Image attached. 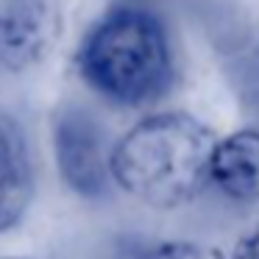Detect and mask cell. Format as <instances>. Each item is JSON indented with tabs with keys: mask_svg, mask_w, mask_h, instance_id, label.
Instances as JSON below:
<instances>
[{
	"mask_svg": "<svg viewBox=\"0 0 259 259\" xmlns=\"http://www.w3.org/2000/svg\"><path fill=\"white\" fill-rule=\"evenodd\" d=\"M214 142L195 114H148L112 145V181L151 209H179L209 187Z\"/></svg>",
	"mask_w": 259,
	"mask_h": 259,
	"instance_id": "6da1fadb",
	"label": "cell"
},
{
	"mask_svg": "<svg viewBox=\"0 0 259 259\" xmlns=\"http://www.w3.org/2000/svg\"><path fill=\"white\" fill-rule=\"evenodd\" d=\"M75 67L92 92L125 109L162 101L176 75L167 28L137 3H117L90 25Z\"/></svg>",
	"mask_w": 259,
	"mask_h": 259,
	"instance_id": "7a4b0ae2",
	"label": "cell"
},
{
	"mask_svg": "<svg viewBox=\"0 0 259 259\" xmlns=\"http://www.w3.org/2000/svg\"><path fill=\"white\" fill-rule=\"evenodd\" d=\"M53 156L64 184L81 198H103L112 184V148L92 112L64 103L53 114Z\"/></svg>",
	"mask_w": 259,
	"mask_h": 259,
	"instance_id": "3957f363",
	"label": "cell"
},
{
	"mask_svg": "<svg viewBox=\"0 0 259 259\" xmlns=\"http://www.w3.org/2000/svg\"><path fill=\"white\" fill-rule=\"evenodd\" d=\"M64 31L62 0H0V67L31 73L53 56Z\"/></svg>",
	"mask_w": 259,
	"mask_h": 259,
	"instance_id": "277c9868",
	"label": "cell"
},
{
	"mask_svg": "<svg viewBox=\"0 0 259 259\" xmlns=\"http://www.w3.org/2000/svg\"><path fill=\"white\" fill-rule=\"evenodd\" d=\"M34 201L28 134L14 114L0 112V231L20 226Z\"/></svg>",
	"mask_w": 259,
	"mask_h": 259,
	"instance_id": "5b68a950",
	"label": "cell"
},
{
	"mask_svg": "<svg viewBox=\"0 0 259 259\" xmlns=\"http://www.w3.org/2000/svg\"><path fill=\"white\" fill-rule=\"evenodd\" d=\"M209 184L234 203H259V128H240L214 142Z\"/></svg>",
	"mask_w": 259,
	"mask_h": 259,
	"instance_id": "8992f818",
	"label": "cell"
},
{
	"mask_svg": "<svg viewBox=\"0 0 259 259\" xmlns=\"http://www.w3.org/2000/svg\"><path fill=\"white\" fill-rule=\"evenodd\" d=\"M145 259H226L218 248L190 240H164L145 248Z\"/></svg>",
	"mask_w": 259,
	"mask_h": 259,
	"instance_id": "52a82bcc",
	"label": "cell"
},
{
	"mask_svg": "<svg viewBox=\"0 0 259 259\" xmlns=\"http://www.w3.org/2000/svg\"><path fill=\"white\" fill-rule=\"evenodd\" d=\"M234 259H259V226H253L248 234L240 237L234 248Z\"/></svg>",
	"mask_w": 259,
	"mask_h": 259,
	"instance_id": "ba28073f",
	"label": "cell"
},
{
	"mask_svg": "<svg viewBox=\"0 0 259 259\" xmlns=\"http://www.w3.org/2000/svg\"><path fill=\"white\" fill-rule=\"evenodd\" d=\"M114 259H145V248H142V245H137V248H128V251L117 253Z\"/></svg>",
	"mask_w": 259,
	"mask_h": 259,
	"instance_id": "9c48e42d",
	"label": "cell"
},
{
	"mask_svg": "<svg viewBox=\"0 0 259 259\" xmlns=\"http://www.w3.org/2000/svg\"><path fill=\"white\" fill-rule=\"evenodd\" d=\"M3 259H23V256H3Z\"/></svg>",
	"mask_w": 259,
	"mask_h": 259,
	"instance_id": "30bf717a",
	"label": "cell"
},
{
	"mask_svg": "<svg viewBox=\"0 0 259 259\" xmlns=\"http://www.w3.org/2000/svg\"><path fill=\"white\" fill-rule=\"evenodd\" d=\"M123 3H131V0H123Z\"/></svg>",
	"mask_w": 259,
	"mask_h": 259,
	"instance_id": "8fae6325",
	"label": "cell"
}]
</instances>
